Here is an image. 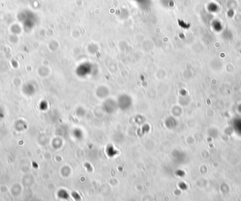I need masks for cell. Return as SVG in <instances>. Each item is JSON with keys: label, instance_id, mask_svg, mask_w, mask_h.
Masks as SVG:
<instances>
[{"label": "cell", "instance_id": "2", "mask_svg": "<svg viewBox=\"0 0 241 201\" xmlns=\"http://www.w3.org/2000/svg\"><path fill=\"white\" fill-rule=\"evenodd\" d=\"M71 195H72V197L76 201L81 200V196L80 195V194L78 193L77 192H76V191H73V192H72V193H71Z\"/></svg>", "mask_w": 241, "mask_h": 201}, {"label": "cell", "instance_id": "1", "mask_svg": "<svg viewBox=\"0 0 241 201\" xmlns=\"http://www.w3.org/2000/svg\"><path fill=\"white\" fill-rule=\"evenodd\" d=\"M58 196H59L60 198L64 200H68L69 198H70V195H69V193L64 190L60 191L58 193Z\"/></svg>", "mask_w": 241, "mask_h": 201}]
</instances>
